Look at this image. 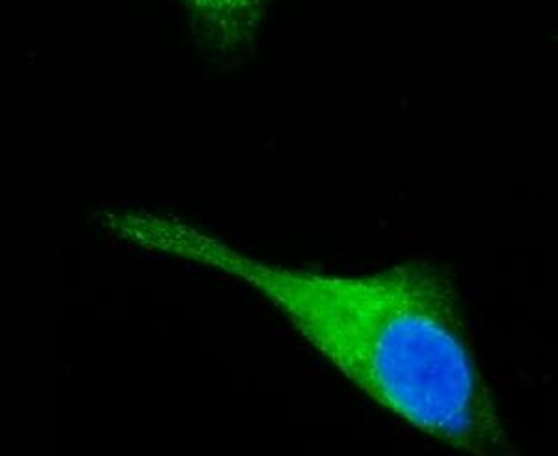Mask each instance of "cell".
Listing matches in <instances>:
<instances>
[{
  "label": "cell",
  "mask_w": 558,
  "mask_h": 456,
  "mask_svg": "<svg viewBox=\"0 0 558 456\" xmlns=\"http://www.w3.org/2000/svg\"><path fill=\"white\" fill-rule=\"evenodd\" d=\"M207 38L222 51L254 45L272 0H183Z\"/></svg>",
  "instance_id": "7a4b0ae2"
},
{
  "label": "cell",
  "mask_w": 558,
  "mask_h": 456,
  "mask_svg": "<svg viewBox=\"0 0 558 456\" xmlns=\"http://www.w3.org/2000/svg\"><path fill=\"white\" fill-rule=\"evenodd\" d=\"M147 239L254 287L367 397L470 456H518L463 326L457 284L426 261L363 276L267 265L178 224Z\"/></svg>",
  "instance_id": "6da1fadb"
}]
</instances>
